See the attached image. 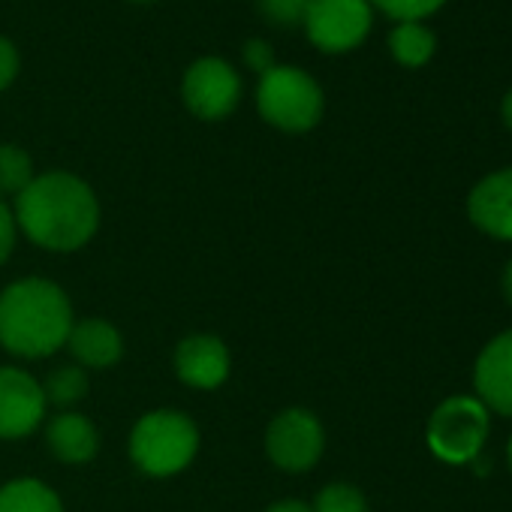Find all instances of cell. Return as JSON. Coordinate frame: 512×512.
Segmentation results:
<instances>
[{"label": "cell", "instance_id": "6da1fadb", "mask_svg": "<svg viewBox=\"0 0 512 512\" xmlns=\"http://www.w3.org/2000/svg\"><path fill=\"white\" fill-rule=\"evenodd\" d=\"M16 226L43 250L70 253L85 247L100 226V202L88 181L73 172L37 175L16 196Z\"/></svg>", "mask_w": 512, "mask_h": 512}, {"label": "cell", "instance_id": "7a4b0ae2", "mask_svg": "<svg viewBox=\"0 0 512 512\" xmlns=\"http://www.w3.org/2000/svg\"><path fill=\"white\" fill-rule=\"evenodd\" d=\"M67 293L46 278H25L0 293V347L22 359H46L67 347L73 329Z\"/></svg>", "mask_w": 512, "mask_h": 512}, {"label": "cell", "instance_id": "3957f363", "mask_svg": "<svg viewBox=\"0 0 512 512\" xmlns=\"http://www.w3.org/2000/svg\"><path fill=\"white\" fill-rule=\"evenodd\" d=\"M199 452V428L178 410L145 413L130 431V458L148 476H175Z\"/></svg>", "mask_w": 512, "mask_h": 512}, {"label": "cell", "instance_id": "277c9868", "mask_svg": "<svg viewBox=\"0 0 512 512\" xmlns=\"http://www.w3.org/2000/svg\"><path fill=\"white\" fill-rule=\"evenodd\" d=\"M256 109L266 124L284 133H308L323 121L326 97L311 73L299 67H272L260 76Z\"/></svg>", "mask_w": 512, "mask_h": 512}, {"label": "cell", "instance_id": "5b68a950", "mask_svg": "<svg viewBox=\"0 0 512 512\" xmlns=\"http://www.w3.org/2000/svg\"><path fill=\"white\" fill-rule=\"evenodd\" d=\"M488 407L473 395L446 398L428 419V449L446 464H470L488 437Z\"/></svg>", "mask_w": 512, "mask_h": 512}, {"label": "cell", "instance_id": "8992f818", "mask_svg": "<svg viewBox=\"0 0 512 512\" xmlns=\"http://www.w3.org/2000/svg\"><path fill=\"white\" fill-rule=\"evenodd\" d=\"M371 25V0H314L302 28L314 49L326 55H344L368 40Z\"/></svg>", "mask_w": 512, "mask_h": 512}, {"label": "cell", "instance_id": "52a82bcc", "mask_svg": "<svg viewBox=\"0 0 512 512\" xmlns=\"http://www.w3.org/2000/svg\"><path fill=\"white\" fill-rule=\"evenodd\" d=\"M181 97L190 115L202 121H223L241 100V76L217 55L196 58L181 79Z\"/></svg>", "mask_w": 512, "mask_h": 512}, {"label": "cell", "instance_id": "ba28073f", "mask_svg": "<svg viewBox=\"0 0 512 512\" xmlns=\"http://www.w3.org/2000/svg\"><path fill=\"white\" fill-rule=\"evenodd\" d=\"M326 449V431L311 410L290 407L266 428V452L287 473L311 470Z\"/></svg>", "mask_w": 512, "mask_h": 512}, {"label": "cell", "instance_id": "9c48e42d", "mask_svg": "<svg viewBox=\"0 0 512 512\" xmlns=\"http://www.w3.org/2000/svg\"><path fill=\"white\" fill-rule=\"evenodd\" d=\"M43 386L22 368H0V437L19 440L37 431L46 416Z\"/></svg>", "mask_w": 512, "mask_h": 512}, {"label": "cell", "instance_id": "30bf717a", "mask_svg": "<svg viewBox=\"0 0 512 512\" xmlns=\"http://www.w3.org/2000/svg\"><path fill=\"white\" fill-rule=\"evenodd\" d=\"M467 217L485 235L512 241V166L485 175L470 190Z\"/></svg>", "mask_w": 512, "mask_h": 512}, {"label": "cell", "instance_id": "8fae6325", "mask_svg": "<svg viewBox=\"0 0 512 512\" xmlns=\"http://www.w3.org/2000/svg\"><path fill=\"white\" fill-rule=\"evenodd\" d=\"M473 386L488 410L512 416V329L482 347L473 365Z\"/></svg>", "mask_w": 512, "mask_h": 512}, {"label": "cell", "instance_id": "7c38bea8", "mask_svg": "<svg viewBox=\"0 0 512 512\" xmlns=\"http://www.w3.org/2000/svg\"><path fill=\"white\" fill-rule=\"evenodd\" d=\"M232 368L229 350L217 335H190L175 350V374L193 389H217Z\"/></svg>", "mask_w": 512, "mask_h": 512}, {"label": "cell", "instance_id": "4fadbf2b", "mask_svg": "<svg viewBox=\"0 0 512 512\" xmlns=\"http://www.w3.org/2000/svg\"><path fill=\"white\" fill-rule=\"evenodd\" d=\"M67 347L76 356L79 368H100L103 371V368H112L124 356L121 332L100 317L73 323Z\"/></svg>", "mask_w": 512, "mask_h": 512}, {"label": "cell", "instance_id": "5bb4252c", "mask_svg": "<svg viewBox=\"0 0 512 512\" xmlns=\"http://www.w3.org/2000/svg\"><path fill=\"white\" fill-rule=\"evenodd\" d=\"M46 440L64 464H88L100 449V434L82 413H58L46 428Z\"/></svg>", "mask_w": 512, "mask_h": 512}, {"label": "cell", "instance_id": "9a60e30c", "mask_svg": "<svg viewBox=\"0 0 512 512\" xmlns=\"http://www.w3.org/2000/svg\"><path fill=\"white\" fill-rule=\"evenodd\" d=\"M389 52H392L395 64H401L407 70H419V67L431 64V58L437 52V37L425 22H398L389 34Z\"/></svg>", "mask_w": 512, "mask_h": 512}, {"label": "cell", "instance_id": "2e32d148", "mask_svg": "<svg viewBox=\"0 0 512 512\" xmlns=\"http://www.w3.org/2000/svg\"><path fill=\"white\" fill-rule=\"evenodd\" d=\"M0 512H64V503L43 479L22 476L0 488Z\"/></svg>", "mask_w": 512, "mask_h": 512}, {"label": "cell", "instance_id": "e0dca14e", "mask_svg": "<svg viewBox=\"0 0 512 512\" xmlns=\"http://www.w3.org/2000/svg\"><path fill=\"white\" fill-rule=\"evenodd\" d=\"M40 386H43L46 404L70 407V404H79L88 395V374L79 365H64V368H55L46 377V383H40Z\"/></svg>", "mask_w": 512, "mask_h": 512}, {"label": "cell", "instance_id": "ac0fdd59", "mask_svg": "<svg viewBox=\"0 0 512 512\" xmlns=\"http://www.w3.org/2000/svg\"><path fill=\"white\" fill-rule=\"evenodd\" d=\"M34 160L19 145H0V196H19L34 181Z\"/></svg>", "mask_w": 512, "mask_h": 512}, {"label": "cell", "instance_id": "d6986e66", "mask_svg": "<svg viewBox=\"0 0 512 512\" xmlns=\"http://www.w3.org/2000/svg\"><path fill=\"white\" fill-rule=\"evenodd\" d=\"M314 512H368V503H365V497H362V491L356 485L332 482L317 494Z\"/></svg>", "mask_w": 512, "mask_h": 512}, {"label": "cell", "instance_id": "ffe728a7", "mask_svg": "<svg viewBox=\"0 0 512 512\" xmlns=\"http://www.w3.org/2000/svg\"><path fill=\"white\" fill-rule=\"evenodd\" d=\"M383 16H389L395 25L398 22H425L437 10L446 7V0H371Z\"/></svg>", "mask_w": 512, "mask_h": 512}, {"label": "cell", "instance_id": "44dd1931", "mask_svg": "<svg viewBox=\"0 0 512 512\" xmlns=\"http://www.w3.org/2000/svg\"><path fill=\"white\" fill-rule=\"evenodd\" d=\"M314 0H260V13L266 22L278 28H296L305 25V16Z\"/></svg>", "mask_w": 512, "mask_h": 512}, {"label": "cell", "instance_id": "7402d4cb", "mask_svg": "<svg viewBox=\"0 0 512 512\" xmlns=\"http://www.w3.org/2000/svg\"><path fill=\"white\" fill-rule=\"evenodd\" d=\"M241 61H244L247 70L260 73V76H266L272 67H278L275 64V49L266 40H260V37H253V40H247L241 46Z\"/></svg>", "mask_w": 512, "mask_h": 512}, {"label": "cell", "instance_id": "603a6c76", "mask_svg": "<svg viewBox=\"0 0 512 512\" xmlns=\"http://www.w3.org/2000/svg\"><path fill=\"white\" fill-rule=\"evenodd\" d=\"M19 49L13 46V40L0 37V91H7L16 76H19Z\"/></svg>", "mask_w": 512, "mask_h": 512}, {"label": "cell", "instance_id": "cb8c5ba5", "mask_svg": "<svg viewBox=\"0 0 512 512\" xmlns=\"http://www.w3.org/2000/svg\"><path fill=\"white\" fill-rule=\"evenodd\" d=\"M16 214L7 208V202L0 199V266L10 260V253L16 247Z\"/></svg>", "mask_w": 512, "mask_h": 512}, {"label": "cell", "instance_id": "d4e9b609", "mask_svg": "<svg viewBox=\"0 0 512 512\" xmlns=\"http://www.w3.org/2000/svg\"><path fill=\"white\" fill-rule=\"evenodd\" d=\"M266 512H314V506H308L305 500H281V503H272Z\"/></svg>", "mask_w": 512, "mask_h": 512}, {"label": "cell", "instance_id": "484cf974", "mask_svg": "<svg viewBox=\"0 0 512 512\" xmlns=\"http://www.w3.org/2000/svg\"><path fill=\"white\" fill-rule=\"evenodd\" d=\"M500 118H503V124H506V130L512 133V88L503 94V100H500Z\"/></svg>", "mask_w": 512, "mask_h": 512}, {"label": "cell", "instance_id": "4316f807", "mask_svg": "<svg viewBox=\"0 0 512 512\" xmlns=\"http://www.w3.org/2000/svg\"><path fill=\"white\" fill-rule=\"evenodd\" d=\"M503 296H506V302L512 305V260H509L506 269H503Z\"/></svg>", "mask_w": 512, "mask_h": 512}, {"label": "cell", "instance_id": "83f0119b", "mask_svg": "<svg viewBox=\"0 0 512 512\" xmlns=\"http://www.w3.org/2000/svg\"><path fill=\"white\" fill-rule=\"evenodd\" d=\"M506 461H509V470H512V437H509V446H506Z\"/></svg>", "mask_w": 512, "mask_h": 512}, {"label": "cell", "instance_id": "f1b7e54d", "mask_svg": "<svg viewBox=\"0 0 512 512\" xmlns=\"http://www.w3.org/2000/svg\"><path fill=\"white\" fill-rule=\"evenodd\" d=\"M133 4H151V0H133Z\"/></svg>", "mask_w": 512, "mask_h": 512}]
</instances>
